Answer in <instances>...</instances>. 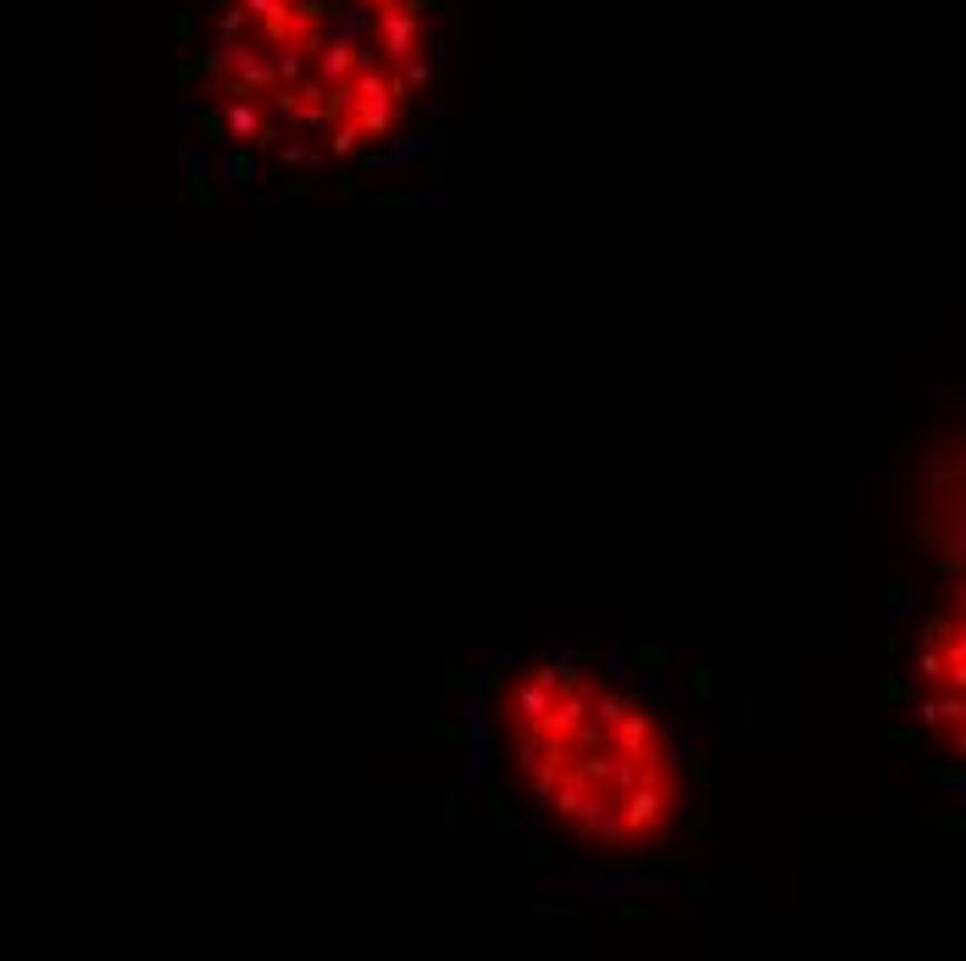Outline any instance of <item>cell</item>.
<instances>
[{"instance_id":"1","label":"cell","mask_w":966,"mask_h":961,"mask_svg":"<svg viewBox=\"0 0 966 961\" xmlns=\"http://www.w3.org/2000/svg\"><path fill=\"white\" fill-rule=\"evenodd\" d=\"M440 61V0H211L200 117L250 150L345 161L417 117Z\"/></svg>"},{"instance_id":"2","label":"cell","mask_w":966,"mask_h":961,"mask_svg":"<svg viewBox=\"0 0 966 961\" xmlns=\"http://www.w3.org/2000/svg\"><path fill=\"white\" fill-rule=\"evenodd\" d=\"M516 767L544 812L594 845H650L678 806L672 751L655 717L572 667H533L505 695Z\"/></svg>"}]
</instances>
